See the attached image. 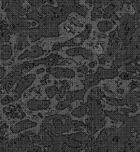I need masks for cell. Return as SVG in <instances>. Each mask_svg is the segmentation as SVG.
I'll use <instances>...</instances> for the list:
<instances>
[{"label":"cell","instance_id":"6da1fadb","mask_svg":"<svg viewBox=\"0 0 140 152\" xmlns=\"http://www.w3.org/2000/svg\"><path fill=\"white\" fill-rule=\"evenodd\" d=\"M140 114L129 116L121 127L105 128L96 139L92 152H122L126 142L134 137V133L140 135Z\"/></svg>","mask_w":140,"mask_h":152},{"label":"cell","instance_id":"7a4b0ae2","mask_svg":"<svg viewBox=\"0 0 140 152\" xmlns=\"http://www.w3.org/2000/svg\"><path fill=\"white\" fill-rule=\"evenodd\" d=\"M135 20L134 17L126 14L120 19V25L117 27V38L120 40L121 47H127L134 38Z\"/></svg>","mask_w":140,"mask_h":152},{"label":"cell","instance_id":"3957f363","mask_svg":"<svg viewBox=\"0 0 140 152\" xmlns=\"http://www.w3.org/2000/svg\"><path fill=\"white\" fill-rule=\"evenodd\" d=\"M118 76V70L117 69H105L103 67H98L96 73L92 74H86L84 80H82V84L84 88L88 90L97 86L99 82L105 79H113Z\"/></svg>","mask_w":140,"mask_h":152},{"label":"cell","instance_id":"277c9868","mask_svg":"<svg viewBox=\"0 0 140 152\" xmlns=\"http://www.w3.org/2000/svg\"><path fill=\"white\" fill-rule=\"evenodd\" d=\"M101 100L102 99L97 94V88H92V90L90 91L87 102L84 104L88 108L87 114L88 116V118L94 119L105 116L103 113L105 105L102 103Z\"/></svg>","mask_w":140,"mask_h":152},{"label":"cell","instance_id":"5b68a950","mask_svg":"<svg viewBox=\"0 0 140 152\" xmlns=\"http://www.w3.org/2000/svg\"><path fill=\"white\" fill-rule=\"evenodd\" d=\"M59 23L56 18H50L43 16L40 21L39 29L44 38H58L59 37Z\"/></svg>","mask_w":140,"mask_h":152},{"label":"cell","instance_id":"8992f818","mask_svg":"<svg viewBox=\"0 0 140 152\" xmlns=\"http://www.w3.org/2000/svg\"><path fill=\"white\" fill-rule=\"evenodd\" d=\"M67 61H75L70 59H65L62 57V55H59V54H55V53H51L48 55L46 58L41 59L38 60H34L33 64L34 67L38 66L41 64L46 65V67H54V66H59V65H64L66 64Z\"/></svg>","mask_w":140,"mask_h":152},{"label":"cell","instance_id":"52a82bcc","mask_svg":"<svg viewBox=\"0 0 140 152\" xmlns=\"http://www.w3.org/2000/svg\"><path fill=\"white\" fill-rule=\"evenodd\" d=\"M137 111H139V107L135 106L133 108H118L116 111L104 110L103 113L105 117H109L112 121L124 122L129 117V114L135 113Z\"/></svg>","mask_w":140,"mask_h":152},{"label":"cell","instance_id":"ba28073f","mask_svg":"<svg viewBox=\"0 0 140 152\" xmlns=\"http://www.w3.org/2000/svg\"><path fill=\"white\" fill-rule=\"evenodd\" d=\"M24 73L22 71L18 70L16 68H13L12 72H10L6 77H4L1 81H0V84L3 86V89L7 94H9L12 86L16 84V82H19L20 78L23 77Z\"/></svg>","mask_w":140,"mask_h":152},{"label":"cell","instance_id":"9c48e42d","mask_svg":"<svg viewBox=\"0 0 140 152\" xmlns=\"http://www.w3.org/2000/svg\"><path fill=\"white\" fill-rule=\"evenodd\" d=\"M36 80V74H28L23 76L17 82V86L16 89L14 90V95L13 97L15 98V101H18L21 97V95L28 88L32 86V84Z\"/></svg>","mask_w":140,"mask_h":152},{"label":"cell","instance_id":"30bf717a","mask_svg":"<svg viewBox=\"0 0 140 152\" xmlns=\"http://www.w3.org/2000/svg\"><path fill=\"white\" fill-rule=\"evenodd\" d=\"M106 125V118L105 116L100 117V118H88L85 122V128L88 134L94 135L98 130L102 129Z\"/></svg>","mask_w":140,"mask_h":152},{"label":"cell","instance_id":"8fae6325","mask_svg":"<svg viewBox=\"0 0 140 152\" xmlns=\"http://www.w3.org/2000/svg\"><path fill=\"white\" fill-rule=\"evenodd\" d=\"M47 74L52 75L53 77L58 79L61 78H74L75 77V73L70 68H63L59 67H47L46 69Z\"/></svg>","mask_w":140,"mask_h":152},{"label":"cell","instance_id":"7c38bea8","mask_svg":"<svg viewBox=\"0 0 140 152\" xmlns=\"http://www.w3.org/2000/svg\"><path fill=\"white\" fill-rule=\"evenodd\" d=\"M66 54L68 56H79L81 55L88 60L92 59L94 57V53L91 50H88L81 47H71L66 51Z\"/></svg>","mask_w":140,"mask_h":152},{"label":"cell","instance_id":"4fadbf2b","mask_svg":"<svg viewBox=\"0 0 140 152\" xmlns=\"http://www.w3.org/2000/svg\"><path fill=\"white\" fill-rule=\"evenodd\" d=\"M120 40L116 38L113 41V43H111L110 45H108L106 52H105V54L104 55H105V61L106 62H111V61H113V59L116 57V55H117V52H118L119 49H120Z\"/></svg>","mask_w":140,"mask_h":152},{"label":"cell","instance_id":"5bb4252c","mask_svg":"<svg viewBox=\"0 0 140 152\" xmlns=\"http://www.w3.org/2000/svg\"><path fill=\"white\" fill-rule=\"evenodd\" d=\"M50 104V100H38L36 98H32L30 100H28L27 106L28 110L33 112V111L48 109Z\"/></svg>","mask_w":140,"mask_h":152},{"label":"cell","instance_id":"9a60e30c","mask_svg":"<svg viewBox=\"0 0 140 152\" xmlns=\"http://www.w3.org/2000/svg\"><path fill=\"white\" fill-rule=\"evenodd\" d=\"M46 51L43 50L42 48L39 46H33L31 47L30 50H26L21 54L20 56H18V60H23L25 58H38L40 56H42L46 54Z\"/></svg>","mask_w":140,"mask_h":152},{"label":"cell","instance_id":"2e32d148","mask_svg":"<svg viewBox=\"0 0 140 152\" xmlns=\"http://www.w3.org/2000/svg\"><path fill=\"white\" fill-rule=\"evenodd\" d=\"M139 90H130V92H128L123 98L125 105H126L130 108H133L134 107L137 106V104L139 102Z\"/></svg>","mask_w":140,"mask_h":152},{"label":"cell","instance_id":"e0dca14e","mask_svg":"<svg viewBox=\"0 0 140 152\" xmlns=\"http://www.w3.org/2000/svg\"><path fill=\"white\" fill-rule=\"evenodd\" d=\"M37 125V122L35 121H29V120H24L17 123L16 125L11 126V131L13 133H19L26 129L34 128Z\"/></svg>","mask_w":140,"mask_h":152},{"label":"cell","instance_id":"ac0fdd59","mask_svg":"<svg viewBox=\"0 0 140 152\" xmlns=\"http://www.w3.org/2000/svg\"><path fill=\"white\" fill-rule=\"evenodd\" d=\"M75 38H71L70 40H68V41H66V42H64V43H57L56 44H54L53 47H52V50L51 51H54V52H56V51H61V49H62V47H80L83 45V43H84L85 41L84 40H83L81 42H79V43H76L75 41Z\"/></svg>","mask_w":140,"mask_h":152},{"label":"cell","instance_id":"d6986e66","mask_svg":"<svg viewBox=\"0 0 140 152\" xmlns=\"http://www.w3.org/2000/svg\"><path fill=\"white\" fill-rule=\"evenodd\" d=\"M87 89H82L79 90H74V91H67L66 93V100L70 102L76 101V100H81L83 101L84 95L87 93Z\"/></svg>","mask_w":140,"mask_h":152},{"label":"cell","instance_id":"ffe728a7","mask_svg":"<svg viewBox=\"0 0 140 152\" xmlns=\"http://www.w3.org/2000/svg\"><path fill=\"white\" fill-rule=\"evenodd\" d=\"M60 83L62 86L59 88V92L57 94V97H56V100L57 101H61L63 97L66 95V93L67 92V90L70 87V82L68 81H62V82H59Z\"/></svg>","mask_w":140,"mask_h":152},{"label":"cell","instance_id":"44dd1931","mask_svg":"<svg viewBox=\"0 0 140 152\" xmlns=\"http://www.w3.org/2000/svg\"><path fill=\"white\" fill-rule=\"evenodd\" d=\"M12 48L11 45H2L1 52H0V59L3 60H8L12 58Z\"/></svg>","mask_w":140,"mask_h":152},{"label":"cell","instance_id":"7402d4cb","mask_svg":"<svg viewBox=\"0 0 140 152\" xmlns=\"http://www.w3.org/2000/svg\"><path fill=\"white\" fill-rule=\"evenodd\" d=\"M39 135L41 137V140L43 142V147H45V148L48 147L52 143V141L54 139V137L51 136L50 133H47L45 129H40Z\"/></svg>","mask_w":140,"mask_h":152},{"label":"cell","instance_id":"603a6c76","mask_svg":"<svg viewBox=\"0 0 140 152\" xmlns=\"http://www.w3.org/2000/svg\"><path fill=\"white\" fill-rule=\"evenodd\" d=\"M105 102L106 103L112 107H122L125 106V102L123 98H114L113 97H105Z\"/></svg>","mask_w":140,"mask_h":152},{"label":"cell","instance_id":"cb8c5ba5","mask_svg":"<svg viewBox=\"0 0 140 152\" xmlns=\"http://www.w3.org/2000/svg\"><path fill=\"white\" fill-rule=\"evenodd\" d=\"M28 35L32 43H35L42 37L39 28H32L31 29H29L28 32Z\"/></svg>","mask_w":140,"mask_h":152},{"label":"cell","instance_id":"d4e9b609","mask_svg":"<svg viewBox=\"0 0 140 152\" xmlns=\"http://www.w3.org/2000/svg\"><path fill=\"white\" fill-rule=\"evenodd\" d=\"M87 112H88V108L84 104H83V105L78 107L77 108L73 110L71 112V116L76 117V118H81V117H83L85 115H87Z\"/></svg>","mask_w":140,"mask_h":152},{"label":"cell","instance_id":"484cf974","mask_svg":"<svg viewBox=\"0 0 140 152\" xmlns=\"http://www.w3.org/2000/svg\"><path fill=\"white\" fill-rule=\"evenodd\" d=\"M114 25V22L113 21H108V20H105V21H101L99 22L97 24V27L99 29V30L101 32H107L110 30L113 26Z\"/></svg>","mask_w":140,"mask_h":152},{"label":"cell","instance_id":"4316f807","mask_svg":"<svg viewBox=\"0 0 140 152\" xmlns=\"http://www.w3.org/2000/svg\"><path fill=\"white\" fill-rule=\"evenodd\" d=\"M29 46V43L28 42L27 38H19L16 45H15V50L16 51H22L26 47Z\"/></svg>","mask_w":140,"mask_h":152},{"label":"cell","instance_id":"83f0119b","mask_svg":"<svg viewBox=\"0 0 140 152\" xmlns=\"http://www.w3.org/2000/svg\"><path fill=\"white\" fill-rule=\"evenodd\" d=\"M34 67V64L32 62H25L21 63L20 65H17V66L15 67V68L18 69V70H20L23 72L24 73H27L28 72L31 71Z\"/></svg>","mask_w":140,"mask_h":152},{"label":"cell","instance_id":"f1b7e54d","mask_svg":"<svg viewBox=\"0 0 140 152\" xmlns=\"http://www.w3.org/2000/svg\"><path fill=\"white\" fill-rule=\"evenodd\" d=\"M58 92H59V87L57 86H48L47 88H46V94L50 99H52L55 95H57Z\"/></svg>","mask_w":140,"mask_h":152},{"label":"cell","instance_id":"f546056e","mask_svg":"<svg viewBox=\"0 0 140 152\" xmlns=\"http://www.w3.org/2000/svg\"><path fill=\"white\" fill-rule=\"evenodd\" d=\"M91 30H92V25H91L90 24H88L86 25L84 31H83L81 33H79V35L76 36L75 38H84L85 40L86 39H88L89 38L90 33H91Z\"/></svg>","mask_w":140,"mask_h":152},{"label":"cell","instance_id":"4dcf8cb0","mask_svg":"<svg viewBox=\"0 0 140 152\" xmlns=\"http://www.w3.org/2000/svg\"><path fill=\"white\" fill-rule=\"evenodd\" d=\"M26 17H27V19L34 20H36L37 22L40 23V21H41V19H42L43 16H41L37 11H33L32 12L28 13L27 15H26Z\"/></svg>","mask_w":140,"mask_h":152},{"label":"cell","instance_id":"1f68e13d","mask_svg":"<svg viewBox=\"0 0 140 152\" xmlns=\"http://www.w3.org/2000/svg\"><path fill=\"white\" fill-rule=\"evenodd\" d=\"M121 80H135V81H139V75H137L136 76H133L132 73H121L118 76Z\"/></svg>","mask_w":140,"mask_h":152},{"label":"cell","instance_id":"d6a6232c","mask_svg":"<svg viewBox=\"0 0 140 152\" xmlns=\"http://www.w3.org/2000/svg\"><path fill=\"white\" fill-rule=\"evenodd\" d=\"M70 106H71V102H70L69 101H67V100H61V101H59V102L56 105V109L59 110H64L67 108V107H70Z\"/></svg>","mask_w":140,"mask_h":152},{"label":"cell","instance_id":"836d02e7","mask_svg":"<svg viewBox=\"0 0 140 152\" xmlns=\"http://www.w3.org/2000/svg\"><path fill=\"white\" fill-rule=\"evenodd\" d=\"M123 66L125 67V69L126 70L127 73H136V68L134 66V63H126Z\"/></svg>","mask_w":140,"mask_h":152},{"label":"cell","instance_id":"e575fe53","mask_svg":"<svg viewBox=\"0 0 140 152\" xmlns=\"http://www.w3.org/2000/svg\"><path fill=\"white\" fill-rule=\"evenodd\" d=\"M31 141L33 145H39V146H43V142H42V140H41V137H40L39 134H34L33 136H32Z\"/></svg>","mask_w":140,"mask_h":152},{"label":"cell","instance_id":"d590c367","mask_svg":"<svg viewBox=\"0 0 140 152\" xmlns=\"http://www.w3.org/2000/svg\"><path fill=\"white\" fill-rule=\"evenodd\" d=\"M109 0H94V6L96 8H102L103 6H106L109 4Z\"/></svg>","mask_w":140,"mask_h":152},{"label":"cell","instance_id":"8d00e7d4","mask_svg":"<svg viewBox=\"0 0 140 152\" xmlns=\"http://www.w3.org/2000/svg\"><path fill=\"white\" fill-rule=\"evenodd\" d=\"M0 102H1V103H2L3 105H7V104H9V103H11V102H16V101H15V98H14L13 96L7 95V96H5L4 98H3Z\"/></svg>","mask_w":140,"mask_h":152},{"label":"cell","instance_id":"74e56055","mask_svg":"<svg viewBox=\"0 0 140 152\" xmlns=\"http://www.w3.org/2000/svg\"><path fill=\"white\" fill-rule=\"evenodd\" d=\"M42 147L39 145H32L27 150V152H41Z\"/></svg>","mask_w":140,"mask_h":152},{"label":"cell","instance_id":"f35d334b","mask_svg":"<svg viewBox=\"0 0 140 152\" xmlns=\"http://www.w3.org/2000/svg\"><path fill=\"white\" fill-rule=\"evenodd\" d=\"M8 129V125L6 123H3L0 125V137L5 136Z\"/></svg>","mask_w":140,"mask_h":152},{"label":"cell","instance_id":"ab89813d","mask_svg":"<svg viewBox=\"0 0 140 152\" xmlns=\"http://www.w3.org/2000/svg\"><path fill=\"white\" fill-rule=\"evenodd\" d=\"M130 90H134V89H136V88H139L140 86V83H139V81H133L132 82H130Z\"/></svg>","mask_w":140,"mask_h":152},{"label":"cell","instance_id":"60d3db41","mask_svg":"<svg viewBox=\"0 0 140 152\" xmlns=\"http://www.w3.org/2000/svg\"><path fill=\"white\" fill-rule=\"evenodd\" d=\"M78 12L79 15H81L83 16H86L87 15V12H88V9L85 8V7H83V6H79V8H78V10H77V12Z\"/></svg>","mask_w":140,"mask_h":152},{"label":"cell","instance_id":"b9f144b4","mask_svg":"<svg viewBox=\"0 0 140 152\" xmlns=\"http://www.w3.org/2000/svg\"><path fill=\"white\" fill-rule=\"evenodd\" d=\"M77 71L79 73H80L81 74H87L88 73V67L86 65H82V66L77 68Z\"/></svg>","mask_w":140,"mask_h":152},{"label":"cell","instance_id":"7bdbcfd3","mask_svg":"<svg viewBox=\"0 0 140 152\" xmlns=\"http://www.w3.org/2000/svg\"><path fill=\"white\" fill-rule=\"evenodd\" d=\"M116 34H117V32H116V30L110 32V33H109V43H108V45H110L111 43H113V40L117 38V37H116Z\"/></svg>","mask_w":140,"mask_h":152},{"label":"cell","instance_id":"ee69618b","mask_svg":"<svg viewBox=\"0 0 140 152\" xmlns=\"http://www.w3.org/2000/svg\"><path fill=\"white\" fill-rule=\"evenodd\" d=\"M98 62L99 63L101 64V65H105V55H100L98 56Z\"/></svg>","mask_w":140,"mask_h":152},{"label":"cell","instance_id":"f6af8a7d","mask_svg":"<svg viewBox=\"0 0 140 152\" xmlns=\"http://www.w3.org/2000/svg\"><path fill=\"white\" fill-rule=\"evenodd\" d=\"M103 88H104V90H105L106 92H108L109 94H110L112 96H115V94L113 93L112 90H110V87H109L108 85H106V84H105L104 86H103Z\"/></svg>","mask_w":140,"mask_h":152},{"label":"cell","instance_id":"bcb514c9","mask_svg":"<svg viewBox=\"0 0 140 152\" xmlns=\"http://www.w3.org/2000/svg\"><path fill=\"white\" fill-rule=\"evenodd\" d=\"M50 78V75L49 74H46L44 77L41 79V86H46L47 84V79H49Z\"/></svg>","mask_w":140,"mask_h":152},{"label":"cell","instance_id":"7dc6e473","mask_svg":"<svg viewBox=\"0 0 140 152\" xmlns=\"http://www.w3.org/2000/svg\"><path fill=\"white\" fill-rule=\"evenodd\" d=\"M5 74H6V69L3 67H0V80H2L4 77Z\"/></svg>","mask_w":140,"mask_h":152},{"label":"cell","instance_id":"c3c4849f","mask_svg":"<svg viewBox=\"0 0 140 152\" xmlns=\"http://www.w3.org/2000/svg\"><path fill=\"white\" fill-rule=\"evenodd\" d=\"M97 63L96 62V61H92V62H90L89 63H88V67H89V68H95V67H96Z\"/></svg>","mask_w":140,"mask_h":152},{"label":"cell","instance_id":"681fc988","mask_svg":"<svg viewBox=\"0 0 140 152\" xmlns=\"http://www.w3.org/2000/svg\"><path fill=\"white\" fill-rule=\"evenodd\" d=\"M45 70H46V68H39V69L37 70V74H41V73H43L45 72Z\"/></svg>","mask_w":140,"mask_h":152},{"label":"cell","instance_id":"f907efd6","mask_svg":"<svg viewBox=\"0 0 140 152\" xmlns=\"http://www.w3.org/2000/svg\"><path fill=\"white\" fill-rule=\"evenodd\" d=\"M117 92L119 94H122L124 93V90L123 89H117Z\"/></svg>","mask_w":140,"mask_h":152},{"label":"cell","instance_id":"816d5d0a","mask_svg":"<svg viewBox=\"0 0 140 152\" xmlns=\"http://www.w3.org/2000/svg\"><path fill=\"white\" fill-rule=\"evenodd\" d=\"M102 17L105 18V19H110V18H111V17H110L109 15H107V14H104V15H102Z\"/></svg>","mask_w":140,"mask_h":152},{"label":"cell","instance_id":"f5cc1de1","mask_svg":"<svg viewBox=\"0 0 140 152\" xmlns=\"http://www.w3.org/2000/svg\"><path fill=\"white\" fill-rule=\"evenodd\" d=\"M7 1H8V0H3V8H5V6H6V4H7Z\"/></svg>","mask_w":140,"mask_h":152},{"label":"cell","instance_id":"db71d44e","mask_svg":"<svg viewBox=\"0 0 140 152\" xmlns=\"http://www.w3.org/2000/svg\"><path fill=\"white\" fill-rule=\"evenodd\" d=\"M84 152H92L91 150H89V149H85V151Z\"/></svg>","mask_w":140,"mask_h":152},{"label":"cell","instance_id":"11a10c76","mask_svg":"<svg viewBox=\"0 0 140 152\" xmlns=\"http://www.w3.org/2000/svg\"><path fill=\"white\" fill-rule=\"evenodd\" d=\"M2 94H3V92L0 91V98H1V97H2Z\"/></svg>","mask_w":140,"mask_h":152},{"label":"cell","instance_id":"9f6ffc18","mask_svg":"<svg viewBox=\"0 0 140 152\" xmlns=\"http://www.w3.org/2000/svg\"><path fill=\"white\" fill-rule=\"evenodd\" d=\"M86 2H87V3H91L92 1H91V0H86Z\"/></svg>","mask_w":140,"mask_h":152},{"label":"cell","instance_id":"6f0895ef","mask_svg":"<svg viewBox=\"0 0 140 152\" xmlns=\"http://www.w3.org/2000/svg\"><path fill=\"white\" fill-rule=\"evenodd\" d=\"M41 152H46V149H42V151H41Z\"/></svg>","mask_w":140,"mask_h":152},{"label":"cell","instance_id":"680465c9","mask_svg":"<svg viewBox=\"0 0 140 152\" xmlns=\"http://www.w3.org/2000/svg\"><path fill=\"white\" fill-rule=\"evenodd\" d=\"M2 120V117H1V116H0V121Z\"/></svg>","mask_w":140,"mask_h":152}]
</instances>
